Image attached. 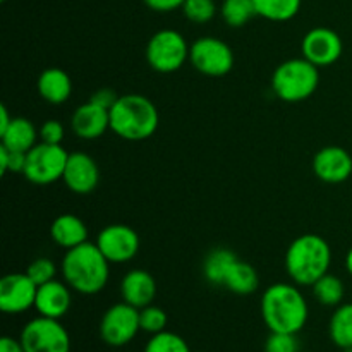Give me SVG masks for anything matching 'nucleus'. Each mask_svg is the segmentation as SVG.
<instances>
[{
	"label": "nucleus",
	"mask_w": 352,
	"mask_h": 352,
	"mask_svg": "<svg viewBox=\"0 0 352 352\" xmlns=\"http://www.w3.org/2000/svg\"><path fill=\"white\" fill-rule=\"evenodd\" d=\"M72 133L86 141H93L102 138L110 129V110L96 105L93 102H86L74 110L71 119Z\"/></svg>",
	"instance_id": "dca6fc26"
},
{
	"label": "nucleus",
	"mask_w": 352,
	"mask_h": 352,
	"mask_svg": "<svg viewBox=\"0 0 352 352\" xmlns=\"http://www.w3.org/2000/svg\"><path fill=\"white\" fill-rule=\"evenodd\" d=\"M189 50L184 34L175 30H160L148 40L146 62L153 71L160 74H172L189 60Z\"/></svg>",
	"instance_id": "423d86ee"
},
{
	"label": "nucleus",
	"mask_w": 352,
	"mask_h": 352,
	"mask_svg": "<svg viewBox=\"0 0 352 352\" xmlns=\"http://www.w3.org/2000/svg\"><path fill=\"white\" fill-rule=\"evenodd\" d=\"M143 352H191V349L179 333L164 330L150 337Z\"/></svg>",
	"instance_id": "cd10ccee"
},
{
	"label": "nucleus",
	"mask_w": 352,
	"mask_h": 352,
	"mask_svg": "<svg viewBox=\"0 0 352 352\" xmlns=\"http://www.w3.org/2000/svg\"><path fill=\"white\" fill-rule=\"evenodd\" d=\"M237 260L236 253H232L227 248H215L210 251L203 261V277L212 285H223L227 272Z\"/></svg>",
	"instance_id": "5701e85b"
},
{
	"label": "nucleus",
	"mask_w": 352,
	"mask_h": 352,
	"mask_svg": "<svg viewBox=\"0 0 352 352\" xmlns=\"http://www.w3.org/2000/svg\"><path fill=\"white\" fill-rule=\"evenodd\" d=\"M344 352H352V347H347V349H344Z\"/></svg>",
	"instance_id": "ea45409f"
},
{
	"label": "nucleus",
	"mask_w": 352,
	"mask_h": 352,
	"mask_svg": "<svg viewBox=\"0 0 352 352\" xmlns=\"http://www.w3.org/2000/svg\"><path fill=\"white\" fill-rule=\"evenodd\" d=\"M69 153L62 144L36 143L26 155V167L23 175L38 186H48L62 181Z\"/></svg>",
	"instance_id": "0eeeda50"
},
{
	"label": "nucleus",
	"mask_w": 352,
	"mask_h": 352,
	"mask_svg": "<svg viewBox=\"0 0 352 352\" xmlns=\"http://www.w3.org/2000/svg\"><path fill=\"white\" fill-rule=\"evenodd\" d=\"M110 261L103 256L96 243L79 244L65 251L60 263L64 282L74 292L95 296L105 289L110 278Z\"/></svg>",
	"instance_id": "f03ea898"
},
{
	"label": "nucleus",
	"mask_w": 352,
	"mask_h": 352,
	"mask_svg": "<svg viewBox=\"0 0 352 352\" xmlns=\"http://www.w3.org/2000/svg\"><path fill=\"white\" fill-rule=\"evenodd\" d=\"M62 181L74 195H89L100 182L98 164L95 158L82 151L69 153Z\"/></svg>",
	"instance_id": "4468645a"
},
{
	"label": "nucleus",
	"mask_w": 352,
	"mask_h": 352,
	"mask_svg": "<svg viewBox=\"0 0 352 352\" xmlns=\"http://www.w3.org/2000/svg\"><path fill=\"white\" fill-rule=\"evenodd\" d=\"M256 16L274 23H285L299 14L302 0H253Z\"/></svg>",
	"instance_id": "b1692460"
},
{
	"label": "nucleus",
	"mask_w": 352,
	"mask_h": 352,
	"mask_svg": "<svg viewBox=\"0 0 352 352\" xmlns=\"http://www.w3.org/2000/svg\"><path fill=\"white\" fill-rule=\"evenodd\" d=\"M332 265V248L318 234L296 237L285 253V272L296 285L313 287L318 278L329 274Z\"/></svg>",
	"instance_id": "7ed1b4c3"
},
{
	"label": "nucleus",
	"mask_w": 352,
	"mask_h": 352,
	"mask_svg": "<svg viewBox=\"0 0 352 352\" xmlns=\"http://www.w3.org/2000/svg\"><path fill=\"white\" fill-rule=\"evenodd\" d=\"M50 237L58 248L67 251L88 241V227L78 215L64 213L52 222Z\"/></svg>",
	"instance_id": "aec40b11"
},
{
	"label": "nucleus",
	"mask_w": 352,
	"mask_h": 352,
	"mask_svg": "<svg viewBox=\"0 0 352 352\" xmlns=\"http://www.w3.org/2000/svg\"><path fill=\"white\" fill-rule=\"evenodd\" d=\"M332 342L340 349L352 347V302L337 306L329 323Z\"/></svg>",
	"instance_id": "393cba45"
},
{
	"label": "nucleus",
	"mask_w": 352,
	"mask_h": 352,
	"mask_svg": "<svg viewBox=\"0 0 352 352\" xmlns=\"http://www.w3.org/2000/svg\"><path fill=\"white\" fill-rule=\"evenodd\" d=\"M148 9L155 12H172V10L182 9L186 0H143Z\"/></svg>",
	"instance_id": "c9c22d12"
},
{
	"label": "nucleus",
	"mask_w": 352,
	"mask_h": 352,
	"mask_svg": "<svg viewBox=\"0 0 352 352\" xmlns=\"http://www.w3.org/2000/svg\"><path fill=\"white\" fill-rule=\"evenodd\" d=\"M140 243L136 230L124 223H112V226L103 227L96 237L98 250L113 265L134 260L140 251Z\"/></svg>",
	"instance_id": "9b49d317"
},
{
	"label": "nucleus",
	"mask_w": 352,
	"mask_h": 352,
	"mask_svg": "<svg viewBox=\"0 0 352 352\" xmlns=\"http://www.w3.org/2000/svg\"><path fill=\"white\" fill-rule=\"evenodd\" d=\"M302 57L316 67L333 65L344 54V43L339 33L330 28L318 26L309 30L301 41Z\"/></svg>",
	"instance_id": "f8f14e48"
},
{
	"label": "nucleus",
	"mask_w": 352,
	"mask_h": 352,
	"mask_svg": "<svg viewBox=\"0 0 352 352\" xmlns=\"http://www.w3.org/2000/svg\"><path fill=\"white\" fill-rule=\"evenodd\" d=\"M313 294H315L316 301L320 305L329 306V308H337V306L342 305L344 296H346V287H344V282L337 275L325 274L313 284Z\"/></svg>",
	"instance_id": "a878e982"
},
{
	"label": "nucleus",
	"mask_w": 352,
	"mask_h": 352,
	"mask_svg": "<svg viewBox=\"0 0 352 352\" xmlns=\"http://www.w3.org/2000/svg\"><path fill=\"white\" fill-rule=\"evenodd\" d=\"M261 318L270 332L296 333L306 327L309 306L299 285L278 282L265 289L261 296Z\"/></svg>",
	"instance_id": "f257e3e1"
},
{
	"label": "nucleus",
	"mask_w": 352,
	"mask_h": 352,
	"mask_svg": "<svg viewBox=\"0 0 352 352\" xmlns=\"http://www.w3.org/2000/svg\"><path fill=\"white\" fill-rule=\"evenodd\" d=\"M182 12L191 23L206 24L215 17L217 3L215 0H186Z\"/></svg>",
	"instance_id": "c85d7f7f"
},
{
	"label": "nucleus",
	"mask_w": 352,
	"mask_h": 352,
	"mask_svg": "<svg viewBox=\"0 0 352 352\" xmlns=\"http://www.w3.org/2000/svg\"><path fill=\"white\" fill-rule=\"evenodd\" d=\"M189 62L201 74L210 78H223L234 69V52L217 36H201L191 45Z\"/></svg>",
	"instance_id": "1a4fd4ad"
},
{
	"label": "nucleus",
	"mask_w": 352,
	"mask_h": 352,
	"mask_svg": "<svg viewBox=\"0 0 352 352\" xmlns=\"http://www.w3.org/2000/svg\"><path fill=\"white\" fill-rule=\"evenodd\" d=\"M346 268H347V272H349V275L352 277V248H351L349 253H347V256H346Z\"/></svg>",
	"instance_id": "58836bf2"
},
{
	"label": "nucleus",
	"mask_w": 352,
	"mask_h": 352,
	"mask_svg": "<svg viewBox=\"0 0 352 352\" xmlns=\"http://www.w3.org/2000/svg\"><path fill=\"white\" fill-rule=\"evenodd\" d=\"M2 2H6V0H2Z\"/></svg>",
	"instance_id": "a19ab883"
},
{
	"label": "nucleus",
	"mask_w": 352,
	"mask_h": 352,
	"mask_svg": "<svg viewBox=\"0 0 352 352\" xmlns=\"http://www.w3.org/2000/svg\"><path fill=\"white\" fill-rule=\"evenodd\" d=\"M160 124V113L148 96L127 93L119 96L110 109V131L126 141H144L153 136Z\"/></svg>",
	"instance_id": "20e7f679"
},
{
	"label": "nucleus",
	"mask_w": 352,
	"mask_h": 352,
	"mask_svg": "<svg viewBox=\"0 0 352 352\" xmlns=\"http://www.w3.org/2000/svg\"><path fill=\"white\" fill-rule=\"evenodd\" d=\"M220 14L227 26L243 28L256 16L253 0H223Z\"/></svg>",
	"instance_id": "bb28decb"
},
{
	"label": "nucleus",
	"mask_w": 352,
	"mask_h": 352,
	"mask_svg": "<svg viewBox=\"0 0 352 352\" xmlns=\"http://www.w3.org/2000/svg\"><path fill=\"white\" fill-rule=\"evenodd\" d=\"M72 289L65 282L50 280L43 285H38L36 301H34V309L40 316L47 318L60 320L71 309L72 305Z\"/></svg>",
	"instance_id": "f3484780"
},
{
	"label": "nucleus",
	"mask_w": 352,
	"mask_h": 352,
	"mask_svg": "<svg viewBox=\"0 0 352 352\" xmlns=\"http://www.w3.org/2000/svg\"><path fill=\"white\" fill-rule=\"evenodd\" d=\"M0 352H24V347L19 339L6 336L0 340Z\"/></svg>",
	"instance_id": "e433bc0d"
},
{
	"label": "nucleus",
	"mask_w": 352,
	"mask_h": 352,
	"mask_svg": "<svg viewBox=\"0 0 352 352\" xmlns=\"http://www.w3.org/2000/svg\"><path fill=\"white\" fill-rule=\"evenodd\" d=\"M14 117H10L9 110H7L6 105H0V134L9 127V124L12 122Z\"/></svg>",
	"instance_id": "4c0bfd02"
},
{
	"label": "nucleus",
	"mask_w": 352,
	"mask_h": 352,
	"mask_svg": "<svg viewBox=\"0 0 352 352\" xmlns=\"http://www.w3.org/2000/svg\"><path fill=\"white\" fill-rule=\"evenodd\" d=\"M24 352H71V337L60 320L40 316L30 320L19 336Z\"/></svg>",
	"instance_id": "6e6552de"
},
{
	"label": "nucleus",
	"mask_w": 352,
	"mask_h": 352,
	"mask_svg": "<svg viewBox=\"0 0 352 352\" xmlns=\"http://www.w3.org/2000/svg\"><path fill=\"white\" fill-rule=\"evenodd\" d=\"M313 172L327 184H340L352 174V157L340 146H325L313 158Z\"/></svg>",
	"instance_id": "2eb2a0df"
},
{
	"label": "nucleus",
	"mask_w": 352,
	"mask_h": 352,
	"mask_svg": "<svg viewBox=\"0 0 352 352\" xmlns=\"http://www.w3.org/2000/svg\"><path fill=\"white\" fill-rule=\"evenodd\" d=\"M320 85V69L305 57L282 62L272 76V89L282 102L298 103L313 96Z\"/></svg>",
	"instance_id": "39448f33"
},
{
	"label": "nucleus",
	"mask_w": 352,
	"mask_h": 352,
	"mask_svg": "<svg viewBox=\"0 0 352 352\" xmlns=\"http://www.w3.org/2000/svg\"><path fill=\"white\" fill-rule=\"evenodd\" d=\"M222 287L237 296H250L260 287V275L253 265L237 258L227 272Z\"/></svg>",
	"instance_id": "4be33fe9"
},
{
	"label": "nucleus",
	"mask_w": 352,
	"mask_h": 352,
	"mask_svg": "<svg viewBox=\"0 0 352 352\" xmlns=\"http://www.w3.org/2000/svg\"><path fill=\"white\" fill-rule=\"evenodd\" d=\"M120 296L122 301L134 308L141 309L153 305L157 298V282L150 272L143 268H134L124 275L120 282Z\"/></svg>",
	"instance_id": "a211bd4d"
},
{
	"label": "nucleus",
	"mask_w": 352,
	"mask_h": 352,
	"mask_svg": "<svg viewBox=\"0 0 352 352\" xmlns=\"http://www.w3.org/2000/svg\"><path fill=\"white\" fill-rule=\"evenodd\" d=\"M26 274L30 275L31 280L36 285H43L47 282L55 280L57 275V265L50 260V258H36L28 265Z\"/></svg>",
	"instance_id": "7c9ffc66"
},
{
	"label": "nucleus",
	"mask_w": 352,
	"mask_h": 352,
	"mask_svg": "<svg viewBox=\"0 0 352 352\" xmlns=\"http://www.w3.org/2000/svg\"><path fill=\"white\" fill-rule=\"evenodd\" d=\"M265 352H299V340L296 333L270 332L267 342H265Z\"/></svg>",
	"instance_id": "2f4dec72"
},
{
	"label": "nucleus",
	"mask_w": 352,
	"mask_h": 352,
	"mask_svg": "<svg viewBox=\"0 0 352 352\" xmlns=\"http://www.w3.org/2000/svg\"><path fill=\"white\" fill-rule=\"evenodd\" d=\"M141 332L140 309L127 302L110 306L100 322V337L110 347H124Z\"/></svg>",
	"instance_id": "9d476101"
},
{
	"label": "nucleus",
	"mask_w": 352,
	"mask_h": 352,
	"mask_svg": "<svg viewBox=\"0 0 352 352\" xmlns=\"http://www.w3.org/2000/svg\"><path fill=\"white\" fill-rule=\"evenodd\" d=\"M38 136H40V133H38L36 127H34V124L30 119H26V117H14L9 127L0 134V141H2L0 144L7 146L9 150L28 153L36 144Z\"/></svg>",
	"instance_id": "412c9836"
},
{
	"label": "nucleus",
	"mask_w": 352,
	"mask_h": 352,
	"mask_svg": "<svg viewBox=\"0 0 352 352\" xmlns=\"http://www.w3.org/2000/svg\"><path fill=\"white\" fill-rule=\"evenodd\" d=\"M26 155L24 151H14L9 150L7 146L0 144V172L7 174V172H16V174H23L24 167H26Z\"/></svg>",
	"instance_id": "473e14b6"
},
{
	"label": "nucleus",
	"mask_w": 352,
	"mask_h": 352,
	"mask_svg": "<svg viewBox=\"0 0 352 352\" xmlns=\"http://www.w3.org/2000/svg\"><path fill=\"white\" fill-rule=\"evenodd\" d=\"M38 133H40L41 143L62 144L65 129H64V126H62V122H58V120H55V119H48L47 122L41 124V127Z\"/></svg>",
	"instance_id": "72a5a7b5"
},
{
	"label": "nucleus",
	"mask_w": 352,
	"mask_h": 352,
	"mask_svg": "<svg viewBox=\"0 0 352 352\" xmlns=\"http://www.w3.org/2000/svg\"><path fill=\"white\" fill-rule=\"evenodd\" d=\"M38 95L52 105H62L71 98L72 79L64 69L48 67L38 76Z\"/></svg>",
	"instance_id": "6ab92c4d"
},
{
	"label": "nucleus",
	"mask_w": 352,
	"mask_h": 352,
	"mask_svg": "<svg viewBox=\"0 0 352 352\" xmlns=\"http://www.w3.org/2000/svg\"><path fill=\"white\" fill-rule=\"evenodd\" d=\"M167 313L160 308V306L150 305L146 308L140 309V325L141 330L150 336L160 333L167 329Z\"/></svg>",
	"instance_id": "c756f323"
},
{
	"label": "nucleus",
	"mask_w": 352,
	"mask_h": 352,
	"mask_svg": "<svg viewBox=\"0 0 352 352\" xmlns=\"http://www.w3.org/2000/svg\"><path fill=\"white\" fill-rule=\"evenodd\" d=\"M119 100V96L116 95V91L110 88H100L96 89V91L91 93V96H89V102L96 103V105L103 107V109L110 110L113 105H116V102Z\"/></svg>",
	"instance_id": "f704fd0d"
},
{
	"label": "nucleus",
	"mask_w": 352,
	"mask_h": 352,
	"mask_svg": "<svg viewBox=\"0 0 352 352\" xmlns=\"http://www.w3.org/2000/svg\"><path fill=\"white\" fill-rule=\"evenodd\" d=\"M38 285L24 274H9L0 280V309L6 315H21L34 308Z\"/></svg>",
	"instance_id": "ddd939ff"
}]
</instances>
